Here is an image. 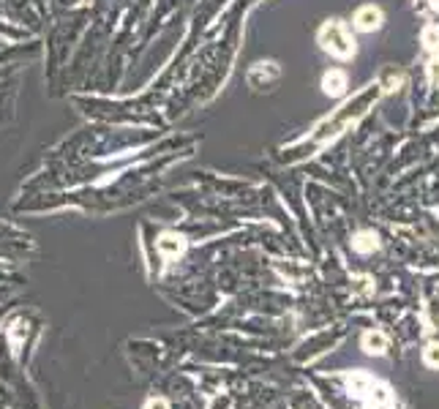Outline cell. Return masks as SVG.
Returning a JSON list of instances; mask_svg holds the SVG:
<instances>
[{"label": "cell", "mask_w": 439, "mask_h": 409, "mask_svg": "<svg viewBox=\"0 0 439 409\" xmlns=\"http://www.w3.org/2000/svg\"><path fill=\"white\" fill-rule=\"evenodd\" d=\"M319 44H322L325 52H330V55L341 58V61H347V58L355 55V41H352L349 31L338 22V19L325 22V28L319 31Z\"/></svg>", "instance_id": "1"}, {"label": "cell", "mask_w": 439, "mask_h": 409, "mask_svg": "<svg viewBox=\"0 0 439 409\" xmlns=\"http://www.w3.org/2000/svg\"><path fill=\"white\" fill-rule=\"evenodd\" d=\"M382 11H379L377 6H363V9H358V14H355V28L363 33H371V31H379L382 28Z\"/></svg>", "instance_id": "2"}, {"label": "cell", "mask_w": 439, "mask_h": 409, "mask_svg": "<svg viewBox=\"0 0 439 409\" xmlns=\"http://www.w3.org/2000/svg\"><path fill=\"white\" fill-rule=\"evenodd\" d=\"M388 347H390V338H388V333H382V330H365L360 335V349H363L365 355L379 358V355L388 352Z\"/></svg>", "instance_id": "3"}, {"label": "cell", "mask_w": 439, "mask_h": 409, "mask_svg": "<svg viewBox=\"0 0 439 409\" xmlns=\"http://www.w3.org/2000/svg\"><path fill=\"white\" fill-rule=\"evenodd\" d=\"M322 91L328 93V96H341V93L347 91V74L338 71V69L328 71L325 79H322Z\"/></svg>", "instance_id": "4"}, {"label": "cell", "mask_w": 439, "mask_h": 409, "mask_svg": "<svg viewBox=\"0 0 439 409\" xmlns=\"http://www.w3.org/2000/svg\"><path fill=\"white\" fill-rule=\"evenodd\" d=\"M352 248H355L358 254H374V251L379 248V238L374 235V232L363 229V232H358V235L352 238Z\"/></svg>", "instance_id": "5"}, {"label": "cell", "mask_w": 439, "mask_h": 409, "mask_svg": "<svg viewBox=\"0 0 439 409\" xmlns=\"http://www.w3.org/2000/svg\"><path fill=\"white\" fill-rule=\"evenodd\" d=\"M183 246H186V243H183L181 235H172V232H167V235H164V238L158 241V248H161V251H164V254H167L169 259L178 257V254L183 251Z\"/></svg>", "instance_id": "6"}, {"label": "cell", "mask_w": 439, "mask_h": 409, "mask_svg": "<svg viewBox=\"0 0 439 409\" xmlns=\"http://www.w3.org/2000/svg\"><path fill=\"white\" fill-rule=\"evenodd\" d=\"M423 363L428 365V368L439 371V341H431V344H425V349H423Z\"/></svg>", "instance_id": "7"}, {"label": "cell", "mask_w": 439, "mask_h": 409, "mask_svg": "<svg viewBox=\"0 0 439 409\" xmlns=\"http://www.w3.org/2000/svg\"><path fill=\"white\" fill-rule=\"evenodd\" d=\"M145 409H169V404H167V398H161V395H153V398H148Z\"/></svg>", "instance_id": "8"}]
</instances>
